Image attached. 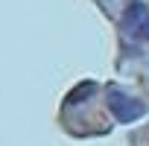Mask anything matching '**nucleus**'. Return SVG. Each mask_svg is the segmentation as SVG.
Returning <instances> with one entry per match:
<instances>
[{
    "label": "nucleus",
    "instance_id": "nucleus-1",
    "mask_svg": "<svg viewBox=\"0 0 149 146\" xmlns=\"http://www.w3.org/2000/svg\"><path fill=\"white\" fill-rule=\"evenodd\" d=\"M105 102H108V111L114 114L117 123H134V120L143 117V102L123 94V91H117V88H111L105 94Z\"/></svg>",
    "mask_w": 149,
    "mask_h": 146
},
{
    "label": "nucleus",
    "instance_id": "nucleus-2",
    "mask_svg": "<svg viewBox=\"0 0 149 146\" xmlns=\"http://www.w3.org/2000/svg\"><path fill=\"white\" fill-rule=\"evenodd\" d=\"M146 15H149V9L140 3V0H132V3L126 6V12H123V29L137 38V29H140V24H143Z\"/></svg>",
    "mask_w": 149,
    "mask_h": 146
},
{
    "label": "nucleus",
    "instance_id": "nucleus-3",
    "mask_svg": "<svg viewBox=\"0 0 149 146\" xmlns=\"http://www.w3.org/2000/svg\"><path fill=\"white\" fill-rule=\"evenodd\" d=\"M137 38H146V41H149V15L143 18V24H140V29H137Z\"/></svg>",
    "mask_w": 149,
    "mask_h": 146
}]
</instances>
